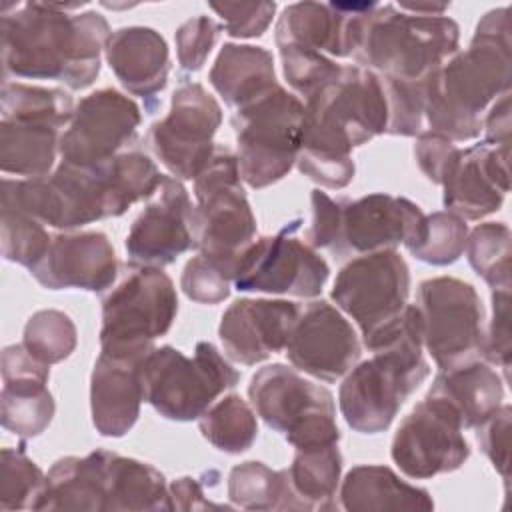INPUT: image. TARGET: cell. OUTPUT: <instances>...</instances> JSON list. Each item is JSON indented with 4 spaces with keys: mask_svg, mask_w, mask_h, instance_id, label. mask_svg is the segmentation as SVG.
<instances>
[{
    "mask_svg": "<svg viewBox=\"0 0 512 512\" xmlns=\"http://www.w3.org/2000/svg\"><path fill=\"white\" fill-rule=\"evenodd\" d=\"M278 52L286 82L294 92L304 96V100L318 92L322 86H326L330 80H334L342 68L324 54L292 48H282Z\"/></svg>",
    "mask_w": 512,
    "mask_h": 512,
    "instance_id": "cell-45",
    "label": "cell"
},
{
    "mask_svg": "<svg viewBox=\"0 0 512 512\" xmlns=\"http://www.w3.org/2000/svg\"><path fill=\"white\" fill-rule=\"evenodd\" d=\"M466 254L474 272L492 290H510L512 234L504 222L478 224L466 238Z\"/></svg>",
    "mask_w": 512,
    "mask_h": 512,
    "instance_id": "cell-39",
    "label": "cell"
},
{
    "mask_svg": "<svg viewBox=\"0 0 512 512\" xmlns=\"http://www.w3.org/2000/svg\"><path fill=\"white\" fill-rule=\"evenodd\" d=\"M510 8L486 12L470 46L426 80L424 122L430 132L466 142L482 132L486 108L510 92Z\"/></svg>",
    "mask_w": 512,
    "mask_h": 512,
    "instance_id": "cell-2",
    "label": "cell"
},
{
    "mask_svg": "<svg viewBox=\"0 0 512 512\" xmlns=\"http://www.w3.org/2000/svg\"><path fill=\"white\" fill-rule=\"evenodd\" d=\"M300 306L290 300L240 298L222 314L218 336L226 356L254 366L286 348Z\"/></svg>",
    "mask_w": 512,
    "mask_h": 512,
    "instance_id": "cell-23",
    "label": "cell"
},
{
    "mask_svg": "<svg viewBox=\"0 0 512 512\" xmlns=\"http://www.w3.org/2000/svg\"><path fill=\"white\" fill-rule=\"evenodd\" d=\"M362 342L372 356L346 372L338 406L354 432L378 434L388 430L406 398L430 374L422 356V320L416 304H406Z\"/></svg>",
    "mask_w": 512,
    "mask_h": 512,
    "instance_id": "cell-3",
    "label": "cell"
},
{
    "mask_svg": "<svg viewBox=\"0 0 512 512\" xmlns=\"http://www.w3.org/2000/svg\"><path fill=\"white\" fill-rule=\"evenodd\" d=\"M220 124L218 100L202 84L186 82L174 90L168 114L150 126L146 142L174 178L194 180L216 152Z\"/></svg>",
    "mask_w": 512,
    "mask_h": 512,
    "instance_id": "cell-13",
    "label": "cell"
},
{
    "mask_svg": "<svg viewBox=\"0 0 512 512\" xmlns=\"http://www.w3.org/2000/svg\"><path fill=\"white\" fill-rule=\"evenodd\" d=\"M178 314L172 278L158 266H136L102 302L100 350H152Z\"/></svg>",
    "mask_w": 512,
    "mask_h": 512,
    "instance_id": "cell-10",
    "label": "cell"
},
{
    "mask_svg": "<svg viewBox=\"0 0 512 512\" xmlns=\"http://www.w3.org/2000/svg\"><path fill=\"white\" fill-rule=\"evenodd\" d=\"M76 342V326L62 310H38L24 326L22 346L48 366L66 360L74 352Z\"/></svg>",
    "mask_w": 512,
    "mask_h": 512,
    "instance_id": "cell-40",
    "label": "cell"
},
{
    "mask_svg": "<svg viewBox=\"0 0 512 512\" xmlns=\"http://www.w3.org/2000/svg\"><path fill=\"white\" fill-rule=\"evenodd\" d=\"M46 486V474L30 460L24 446L2 448L0 454V510H34L42 490Z\"/></svg>",
    "mask_w": 512,
    "mask_h": 512,
    "instance_id": "cell-41",
    "label": "cell"
},
{
    "mask_svg": "<svg viewBox=\"0 0 512 512\" xmlns=\"http://www.w3.org/2000/svg\"><path fill=\"white\" fill-rule=\"evenodd\" d=\"M304 102L280 84L234 110L236 160L242 182L260 190L282 180L300 154Z\"/></svg>",
    "mask_w": 512,
    "mask_h": 512,
    "instance_id": "cell-8",
    "label": "cell"
},
{
    "mask_svg": "<svg viewBox=\"0 0 512 512\" xmlns=\"http://www.w3.org/2000/svg\"><path fill=\"white\" fill-rule=\"evenodd\" d=\"M198 428L216 450L226 454H242L258 438L256 412L238 394H228L214 402L198 418Z\"/></svg>",
    "mask_w": 512,
    "mask_h": 512,
    "instance_id": "cell-36",
    "label": "cell"
},
{
    "mask_svg": "<svg viewBox=\"0 0 512 512\" xmlns=\"http://www.w3.org/2000/svg\"><path fill=\"white\" fill-rule=\"evenodd\" d=\"M312 204V224L306 232V244L314 250L318 248H336L338 228H340V202L332 200L320 188L310 194Z\"/></svg>",
    "mask_w": 512,
    "mask_h": 512,
    "instance_id": "cell-51",
    "label": "cell"
},
{
    "mask_svg": "<svg viewBox=\"0 0 512 512\" xmlns=\"http://www.w3.org/2000/svg\"><path fill=\"white\" fill-rule=\"evenodd\" d=\"M208 78L220 98L234 110L278 86L272 54L252 44L226 42Z\"/></svg>",
    "mask_w": 512,
    "mask_h": 512,
    "instance_id": "cell-31",
    "label": "cell"
},
{
    "mask_svg": "<svg viewBox=\"0 0 512 512\" xmlns=\"http://www.w3.org/2000/svg\"><path fill=\"white\" fill-rule=\"evenodd\" d=\"M426 80L408 82V80L380 78L382 90L386 96V106H388V124H386L388 134L418 136L424 132Z\"/></svg>",
    "mask_w": 512,
    "mask_h": 512,
    "instance_id": "cell-44",
    "label": "cell"
},
{
    "mask_svg": "<svg viewBox=\"0 0 512 512\" xmlns=\"http://www.w3.org/2000/svg\"><path fill=\"white\" fill-rule=\"evenodd\" d=\"M194 248L216 262L230 278L240 254L256 240V218L246 198L236 154L216 150L194 178Z\"/></svg>",
    "mask_w": 512,
    "mask_h": 512,
    "instance_id": "cell-6",
    "label": "cell"
},
{
    "mask_svg": "<svg viewBox=\"0 0 512 512\" xmlns=\"http://www.w3.org/2000/svg\"><path fill=\"white\" fill-rule=\"evenodd\" d=\"M138 104L116 88L84 96L60 136V158L78 168H98L128 146L138 132Z\"/></svg>",
    "mask_w": 512,
    "mask_h": 512,
    "instance_id": "cell-16",
    "label": "cell"
},
{
    "mask_svg": "<svg viewBox=\"0 0 512 512\" xmlns=\"http://www.w3.org/2000/svg\"><path fill=\"white\" fill-rule=\"evenodd\" d=\"M510 416L512 408L502 404L492 416L474 428L480 450L506 482L510 472Z\"/></svg>",
    "mask_w": 512,
    "mask_h": 512,
    "instance_id": "cell-50",
    "label": "cell"
},
{
    "mask_svg": "<svg viewBox=\"0 0 512 512\" xmlns=\"http://www.w3.org/2000/svg\"><path fill=\"white\" fill-rule=\"evenodd\" d=\"M50 366L22 344L2 350L0 422L20 438L40 436L52 422L56 404L48 390Z\"/></svg>",
    "mask_w": 512,
    "mask_h": 512,
    "instance_id": "cell-26",
    "label": "cell"
},
{
    "mask_svg": "<svg viewBox=\"0 0 512 512\" xmlns=\"http://www.w3.org/2000/svg\"><path fill=\"white\" fill-rule=\"evenodd\" d=\"M284 352L298 372L336 382L360 360L362 344L350 320L336 306L314 300L300 310Z\"/></svg>",
    "mask_w": 512,
    "mask_h": 512,
    "instance_id": "cell-19",
    "label": "cell"
},
{
    "mask_svg": "<svg viewBox=\"0 0 512 512\" xmlns=\"http://www.w3.org/2000/svg\"><path fill=\"white\" fill-rule=\"evenodd\" d=\"M510 148L486 140L458 148L440 186L444 208L462 220H480L496 212L510 190Z\"/></svg>",
    "mask_w": 512,
    "mask_h": 512,
    "instance_id": "cell-22",
    "label": "cell"
},
{
    "mask_svg": "<svg viewBox=\"0 0 512 512\" xmlns=\"http://www.w3.org/2000/svg\"><path fill=\"white\" fill-rule=\"evenodd\" d=\"M210 8L222 18L228 36L256 38L268 30L276 12V2H212Z\"/></svg>",
    "mask_w": 512,
    "mask_h": 512,
    "instance_id": "cell-48",
    "label": "cell"
},
{
    "mask_svg": "<svg viewBox=\"0 0 512 512\" xmlns=\"http://www.w3.org/2000/svg\"><path fill=\"white\" fill-rule=\"evenodd\" d=\"M104 58L122 88L140 98L164 90L170 72V52L164 36L148 26H124L110 34Z\"/></svg>",
    "mask_w": 512,
    "mask_h": 512,
    "instance_id": "cell-27",
    "label": "cell"
},
{
    "mask_svg": "<svg viewBox=\"0 0 512 512\" xmlns=\"http://www.w3.org/2000/svg\"><path fill=\"white\" fill-rule=\"evenodd\" d=\"M426 396L448 406L462 428H476L504 404V380L496 368L478 358L440 370Z\"/></svg>",
    "mask_w": 512,
    "mask_h": 512,
    "instance_id": "cell-29",
    "label": "cell"
},
{
    "mask_svg": "<svg viewBox=\"0 0 512 512\" xmlns=\"http://www.w3.org/2000/svg\"><path fill=\"white\" fill-rule=\"evenodd\" d=\"M102 170L106 180L108 218L122 216L140 200H150L164 178L154 160L138 150L120 152L110 162L102 164Z\"/></svg>",
    "mask_w": 512,
    "mask_h": 512,
    "instance_id": "cell-35",
    "label": "cell"
},
{
    "mask_svg": "<svg viewBox=\"0 0 512 512\" xmlns=\"http://www.w3.org/2000/svg\"><path fill=\"white\" fill-rule=\"evenodd\" d=\"M108 456L110 450H94L56 460L34 510L108 512Z\"/></svg>",
    "mask_w": 512,
    "mask_h": 512,
    "instance_id": "cell-28",
    "label": "cell"
},
{
    "mask_svg": "<svg viewBox=\"0 0 512 512\" xmlns=\"http://www.w3.org/2000/svg\"><path fill=\"white\" fill-rule=\"evenodd\" d=\"M460 28L448 16H422L376 4L364 18L352 58L380 78L426 80L458 52Z\"/></svg>",
    "mask_w": 512,
    "mask_h": 512,
    "instance_id": "cell-4",
    "label": "cell"
},
{
    "mask_svg": "<svg viewBox=\"0 0 512 512\" xmlns=\"http://www.w3.org/2000/svg\"><path fill=\"white\" fill-rule=\"evenodd\" d=\"M456 414L440 400L424 396L400 422L390 456L408 478L424 480L458 470L470 456Z\"/></svg>",
    "mask_w": 512,
    "mask_h": 512,
    "instance_id": "cell-17",
    "label": "cell"
},
{
    "mask_svg": "<svg viewBox=\"0 0 512 512\" xmlns=\"http://www.w3.org/2000/svg\"><path fill=\"white\" fill-rule=\"evenodd\" d=\"M86 4L26 2L2 10L4 76L56 80L70 90L88 88L100 74L110 38L108 20L96 12H72Z\"/></svg>",
    "mask_w": 512,
    "mask_h": 512,
    "instance_id": "cell-1",
    "label": "cell"
},
{
    "mask_svg": "<svg viewBox=\"0 0 512 512\" xmlns=\"http://www.w3.org/2000/svg\"><path fill=\"white\" fill-rule=\"evenodd\" d=\"M422 342L440 370L482 356L484 306L476 288L454 276H436L418 286Z\"/></svg>",
    "mask_w": 512,
    "mask_h": 512,
    "instance_id": "cell-12",
    "label": "cell"
},
{
    "mask_svg": "<svg viewBox=\"0 0 512 512\" xmlns=\"http://www.w3.org/2000/svg\"><path fill=\"white\" fill-rule=\"evenodd\" d=\"M232 278L210 258L192 256L180 278L182 292L198 304H218L230 296Z\"/></svg>",
    "mask_w": 512,
    "mask_h": 512,
    "instance_id": "cell-46",
    "label": "cell"
},
{
    "mask_svg": "<svg viewBox=\"0 0 512 512\" xmlns=\"http://www.w3.org/2000/svg\"><path fill=\"white\" fill-rule=\"evenodd\" d=\"M220 30L222 26L210 16H194L180 24L174 34L178 64L188 72L200 70L212 52Z\"/></svg>",
    "mask_w": 512,
    "mask_h": 512,
    "instance_id": "cell-47",
    "label": "cell"
},
{
    "mask_svg": "<svg viewBox=\"0 0 512 512\" xmlns=\"http://www.w3.org/2000/svg\"><path fill=\"white\" fill-rule=\"evenodd\" d=\"M150 350H100L90 376V412L98 434L122 438L132 430L144 402L142 362Z\"/></svg>",
    "mask_w": 512,
    "mask_h": 512,
    "instance_id": "cell-25",
    "label": "cell"
},
{
    "mask_svg": "<svg viewBox=\"0 0 512 512\" xmlns=\"http://www.w3.org/2000/svg\"><path fill=\"white\" fill-rule=\"evenodd\" d=\"M170 510H232L230 504H218L204 496V488L198 478L182 476L168 484Z\"/></svg>",
    "mask_w": 512,
    "mask_h": 512,
    "instance_id": "cell-53",
    "label": "cell"
},
{
    "mask_svg": "<svg viewBox=\"0 0 512 512\" xmlns=\"http://www.w3.org/2000/svg\"><path fill=\"white\" fill-rule=\"evenodd\" d=\"M376 2H296L282 10L276 24V46L324 56H352L366 14Z\"/></svg>",
    "mask_w": 512,
    "mask_h": 512,
    "instance_id": "cell-21",
    "label": "cell"
},
{
    "mask_svg": "<svg viewBox=\"0 0 512 512\" xmlns=\"http://www.w3.org/2000/svg\"><path fill=\"white\" fill-rule=\"evenodd\" d=\"M62 128L46 122L0 120V168L4 174L40 178L60 154Z\"/></svg>",
    "mask_w": 512,
    "mask_h": 512,
    "instance_id": "cell-33",
    "label": "cell"
},
{
    "mask_svg": "<svg viewBox=\"0 0 512 512\" xmlns=\"http://www.w3.org/2000/svg\"><path fill=\"white\" fill-rule=\"evenodd\" d=\"M0 208L24 212L58 230H74L108 218L104 170L60 162L40 178H4Z\"/></svg>",
    "mask_w": 512,
    "mask_h": 512,
    "instance_id": "cell-11",
    "label": "cell"
},
{
    "mask_svg": "<svg viewBox=\"0 0 512 512\" xmlns=\"http://www.w3.org/2000/svg\"><path fill=\"white\" fill-rule=\"evenodd\" d=\"M228 498L244 510H290L286 470H272L264 462L248 460L228 474Z\"/></svg>",
    "mask_w": 512,
    "mask_h": 512,
    "instance_id": "cell-38",
    "label": "cell"
},
{
    "mask_svg": "<svg viewBox=\"0 0 512 512\" xmlns=\"http://www.w3.org/2000/svg\"><path fill=\"white\" fill-rule=\"evenodd\" d=\"M286 470L290 510H336V490L342 474L338 444L296 450Z\"/></svg>",
    "mask_w": 512,
    "mask_h": 512,
    "instance_id": "cell-32",
    "label": "cell"
},
{
    "mask_svg": "<svg viewBox=\"0 0 512 512\" xmlns=\"http://www.w3.org/2000/svg\"><path fill=\"white\" fill-rule=\"evenodd\" d=\"M238 380L212 342H198L192 358L174 346H154L142 362L144 402L174 422L198 420Z\"/></svg>",
    "mask_w": 512,
    "mask_h": 512,
    "instance_id": "cell-7",
    "label": "cell"
},
{
    "mask_svg": "<svg viewBox=\"0 0 512 512\" xmlns=\"http://www.w3.org/2000/svg\"><path fill=\"white\" fill-rule=\"evenodd\" d=\"M466 238V220L448 210L432 212L426 216V234L422 242L408 252L426 264L448 266L464 254Z\"/></svg>",
    "mask_w": 512,
    "mask_h": 512,
    "instance_id": "cell-43",
    "label": "cell"
},
{
    "mask_svg": "<svg viewBox=\"0 0 512 512\" xmlns=\"http://www.w3.org/2000/svg\"><path fill=\"white\" fill-rule=\"evenodd\" d=\"M484 140L496 146L510 148V92L496 98L482 120Z\"/></svg>",
    "mask_w": 512,
    "mask_h": 512,
    "instance_id": "cell-54",
    "label": "cell"
},
{
    "mask_svg": "<svg viewBox=\"0 0 512 512\" xmlns=\"http://www.w3.org/2000/svg\"><path fill=\"white\" fill-rule=\"evenodd\" d=\"M300 220L288 222L270 236L256 238L238 258L234 286L240 292L316 298L328 276V262L304 240L296 238Z\"/></svg>",
    "mask_w": 512,
    "mask_h": 512,
    "instance_id": "cell-14",
    "label": "cell"
},
{
    "mask_svg": "<svg viewBox=\"0 0 512 512\" xmlns=\"http://www.w3.org/2000/svg\"><path fill=\"white\" fill-rule=\"evenodd\" d=\"M338 496L340 506L348 512L434 510V500L426 488L404 482L392 468L380 464H360L348 470Z\"/></svg>",
    "mask_w": 512,
    "mask_h": 512,
    "instance_id": "cell-30",
    "label": "cell"
},
{
    "mask_svg": "<svg viewBox=\"0 0 512 512\" xmlns=\"http://www.w3.org/2000/svg\"><path fill=\"white\" fill-rule=\"evenodd\" d=\"M456 152H458V146L452 140L430 130H424L422 134H418V140L414 146V156L422 174L434 184L442 182V176L450 166L452 158L456 156Z\"/></svg>",
    "mask_w": 512,
    "mask_h": 512,
    "instance_id": "cell-52",
    "label": "cell"
},
{
    "mask_svg": "<svg viewBox=\"0 0 512 512\" xmlns=\"http://www.w3.org/2000/svg\"><path fill=\"white\" fill-rule=\"evenodd\" d=\"M386 124L380 78L362 66H342L334 80L304 102L300 152L346 160L352 148L384 134Z\"/></svg>",
    "mask_w": 512,
    "mask_h": 512,
    "instance_id": "cell-5",
    "label": "cell"
},
{
    "mask_svg": "<svg viewBox=\"0 0 512 512\" xmlns=\"http://www.w3.org/2000/svg\"><path fill=\"white\" fill-rule=\"evenodd\" d=\"M340 202V228L334 252L370 254L378 250H406L418 246L426 234V216L408 198L374 192L358 200Z\"/></svg>",
    "mask_w": 512,
    "mask_h": 512,
    "instance_id": "cell-18",
    "label": "cell"
},
{
    "mask_svg": "<svg viewBox=\"0 0 512 512\" xmlns=\"http://www.w3.org/2000/svg\"><path fill=\"white\" fill-rule=\"evenodd\" d=\"M30 272L48 290L104 292L118 276V260L104 232H62L52 236L46 256Z\"/></svg>",
    "mask_w": 512,
    "mask_h": 512,
    "instance_id": "cell-24",
    "label": "cell"
},
{
    "mask_svg": "<svg viewBox=\"0 0 512 512\" xmlns=\"http://www.w3.org/2000/svg\"><path fill=\"white\" fill-rule=\"evenodd\" d=\"M482 358L498 366L508 378L510 370V290H492V320L484 334Z\"/></svg>",
    "mask_w": 512,
    "mask_h": 512,
    "instance_id": "cell-49",
    "label": "cell"
},
{
    "mask_svg": "<svg viewBox=\"0 0 512 512\" xmlns=\"http://www.w3.org/2000/svg\"><path fill=\"white\" fill-rule=\"evenodd\" d=\"M116 510H170L164 474L148 462L110 452L108 512Z\"/></svg>",
    "mask_w": 512,
    "mask_h": 512,
    "instance_id": "cell-34",
    "label": "cell"
},
{
    "mask_svg": "<svg viewBox=\"0 0 512 512\" xmlns=\"http://www.w3.org/2000/svg\"><path fill=\"white\" fill-rule=\"evenodd\" d=\"M2 256L32 270L48 252L52 236L44 224L18 210H0Z\"/></svg>",
    "mask_w": 512,
    "mask_h": 512,
    "instance_id": "cell-42",
    "label": "cell"
},
{
    "mask_svg": "<svg viewBox=\"0 0 512 512\" xmlns=\"http://www.w3.org/2000/svg\"><path fill=\"white\" fill-rule=\"evenodd\" d=\"M250 404L296 450L338 444L336 404L328 388L306 380L294 366L268 364L248 384Z\"/></svg>",
    "mask_w": 512,
    "mask_h": 512,
    "instance_id": "cell-9",
    "label": "cell"
},
{
    "mask_svg": "<svg viewBox=\"0 0 512 512\" xmlns=\"http://www.w3.org/2000/svg\"><path fill=\"white\" fill-rule=\"evenodd\" d=\"M408 294L410 268L396 250L358 254L340 268L332 286L336 308L356 322L362 338L398 316Z\"/></svg>",
    "mask_w": 512,
    "mask_h": 512,
    "instance_id": "cell-15",
    "label": "cell"
},
{
    "mask_svg": "<svg viewBox=\"0 0 512 512\" xmlns=\"http://www.w3.org/2000/svg\"><path fill=\"white\" fill-rule=\"evenodd\" d=\"M0 112V120L46 122L64 130L72 118L74 104L70 94L60 88H44L4 80Z\"/></svg>",
    "mask_w": 512,
    "mask_h": 512,
    "instance_id": "cell-37",
    "label": "cell"
},
{
    "mask_svg": "<svg viewBox=\"0 0 512 512\" xmlns=\"http://www.w3.org/2000/svg\"><path fill=\"white\" fill-rule=\"evenodd\" d=\"M192 208L182 180L164 176L128 230L124 246L130 264L162 268L194 248Z\"/></svg>",
    "mask_w": 512,
    "mask_h": 512,
    "instance_id": "cell-20",
    "label": "cell"
}]
</instances>
